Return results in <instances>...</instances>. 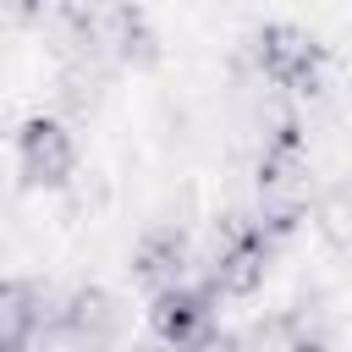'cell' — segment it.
<instances>
[{
	"mask_svg": "<svg viewBox=\"0 0 352 352\" xmlns=\"http://www.w3.org/2000/svg\"><path fill=\"white\" fill-rule=\"evenodd\" d=\"M248 60H253V77H264L280 94H319V77H324L319 44L302 28H292V22L258 28L253 44H248Z\"/></svg>",
	"mask_w": 352,
	"mask_h": 352,
	"instance_id": "1",
	"label": "cell"
},
{
	"mask_svg": "<svg viewBox=\"0 0 352 352\" xmlns=\"http://www.w3.org/2000/svg\"><path fill=\"white\" fill-rule=\"evenodd\" d=\"M88 55L121 60V66H154L160 38H154V28L138 6L110 0V6H88Z\"/></svg>",
	"mask_w": 352,
	"mask_h": 352,
	"instance_id": "2",
	"label": "cell"
},
{
	"mask_svg": "<svg viewBox=\"0 0 352 352\" xmlns=\"http://www.w3.org/2000/svg\"><path fill=\"white\" fill-rule=\"evenodd\" d=\"M60 308L66 297H50L33 280H11L0 292V346L6 352H33L50 336H60Z\"/></svg>",
	"mask_w": 352,
	"mask_h": 352,
	"instance_id": "3",
	"label": "cell"
},
{
	"mask_svg": "<svg viewBox=\"0 0 352 352\" xmlns=\"http://www.w3.org/2000/svg\"><path fill=\"white\" fill-rule=\"evenodd\" d=\"M126 336V308L104 286H77L60 308V341L72 352H110Z\"/></svg>",
	"mask_w": 352,
	"mask_h": 352,
	"instance_id": "4",
	"label": "cell"
},
{
	"mask_svg": "<svg viewBox=\"0 0 352 352\" xmlns=\"http://www.w3.org/2000/svg\"><path fill=\"white\" fill-rule=\"evenodd\" d=\"M154 336L176 352H198L214 336V292L209 286H170L154 297Z\"/></svg>",
	"mask_w": 352,
	"mask_h": 352,
	"instance_id": "5",
	"label": "cell"
},
{
	"mask_svg": "<svg viewBox=\"0 0 352 352\" xmlns=\"http://www.w3.org/2000/svg\"><path fill=\"white\" fill-rule=\"evenodd\" d=\"M16 160H22V176L38 182V187H60L77 165V148H72V132L50 116H33L16 138Z\"/></svg>",
	"mask_w": 352,
	"mask_h": 352,
	"instance_id": "6",
	"label": "cell"
},
{
	"mask_svg": "<svg viewBox=\"0 0 352 352\" xmlns=\"http://www.w3.org/2000/svg\"><path fill=\"white\" fill-rule=\"evenodd\" d=\"M132 275L160 297V292H170V286H182V275H187V236L176 231V226H154L138 248H132Z\"/></svg>",
	"mask_w": 352,
	"mask_h": 352,
	"instance_id": "7",
	"label": "cell"
},
{
	"mask_svg": "<svg viewBox=\"0 0 352 352\" xmlns=\"http://www.w3.org/2000/svg\"><path fill=\"white\" fill-rule=\"evenodd\" d=\"M55 99L66 110H94L104 99V66L99 60H66L55 77Z\"/></svg>",
	"mask_w": 352,
	"mask_h": 352,
	"instance_id": "8",
	"label": "cell"
},
{
	"mask_svg": "<svg viewBox=\"0 0 352 352\" xmlns=\"http://www.w3.org/2000/svg\"><path fill=\"white\" fill-rule=\"evenodd\" d=\"M319 231L336 242V248H352V182H336L324 198H319Z\"/></svg>",
	"mask_w": 352,
	"mask_h": 352,
	"instance_id": "9",
	"label": "cell"
},
{
	"mask_svg": "<svg viewBox=\"0 0 352 352\" xmlns=\"http://www.w3.org/2000/svg\"><path fill=\"white\" fill-rule=\"evenodd\" d=\"M198 352H248V341H242V336H226V330H214V336H209Z\"/></svg>",
	"mask_w": 352,
	"mask_h": 352,
	"instance_id": "10",
	"label": "cell"
},
{
	"mask_svg": "<svg viewBox=\"0 0 352 352\" xmlns=\"http://www.w3.org/2000/svg\"><path fill=\"white\" fill-rule=\"evenodd\" d=\"M132 352H176V346H165V341H148V346H132Z\"/></svg>",
	"mask_w": 352,
	"mask_h": 352,
	"instance_id": "11",
	"label": "cell"
}]
</instances>
